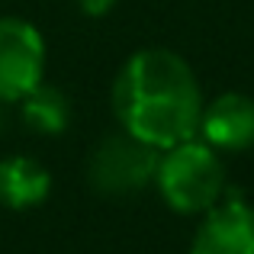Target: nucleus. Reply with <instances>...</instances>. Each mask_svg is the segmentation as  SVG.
<instances>
[{"label": "nucleus", "mask_w": 254, "mask_h": 254, "mask_svg": "<svg viewBox=\"0 0 254 254\" xmlns=\"http://www.w3.org/2000/svg\"><path fill=\"white\" fill-rule=\"evenodd\" d=\"M0 106H3V103H0ZM0 129H3V113H0Z\"/></svg>", "instance_id": "obj_10"}, {"label": "nucleus", "mask_w": 254, "mask_h": 254, "mask_svg": "<svg viewBox=\"0 0 254 254\" xmlns=\"http://www.w3.org/2000/svg\"><path fill=\"white\" fill-rule=\"evenodd\" d=\"M19 113H23V123L29 132L36 135H62L71 126V100L62 87L55 84H39L19 100Z\"/></svg>", "instance_id": "obj_8"}, {"label": "nucleus", "mask_w": 254, "mask_h": 254, "mask_svg": "<svg viewBox=\"0 0 254 254\" xmlns=\"http://www.w3.org/2000/svg\"><path fill=\"white\" fill-rule=\"evenodd\" d=\"M77 10L90 19H103L116 10V0H77Z\"/></svg>", "instance_id": "obj_9"}, {"label": "nucleus", "mask_w": 254, "mask_h": 254, "mask_svg": "<svg viewBox=\"0 0 254 254\" xmlns=\"http://www.w3.org/2000/svg\"><path fill=\"white\" fill-rule=\"evenodd\" d=\"M155 190L177 216H203L229 193L222 155L203 138L164 148L155 171Z\"/></svg>", "instance_id": "obj_2"}, {"label": "nucleus", "mask_w": 254, "mask_h": 254, "mask_svg": "<svg viewBox=\"0 0 254 254\" xmlns=\"http://www.w3.org/2000/svg\"><path fill=\"white\" fill-rule=\"evenodd\" d=\"M190 254H254V206L225 193L199 216Z\"/></svg>", "instance_id": "obj_5"}, {"label": "nucleus", "mask_w": 254, "mask_h": 254, "mask_svg": "<svg viewBox=\"0 0 254 254\" xmlns=\"http://www.w3.org/2000/svg\"><path fill=\"white\" fill-rule=\"evenodd\" d=\"M161 151L138 142L135 135L119 129L106 135L87 158V184L106 199H129L155 187V171Z\"/></svg>", "instance_id": "obj_3"}, {"label": "nucleus", "mask_w": 254, "mask_h": 254, "mask_svg": "<svg viewBox=\"0 0 254 254\" xmlns=\"http://www.w3.org/2000/svg\"><path fill=\"white\" fill-rule=\"evenodd\" d=\"M110 103L119 129L164 151L196 138L206 100L187 58L161 45H148L119 64Z\"/></svg>", "instance_id": "obj_1"}, {"label": "nucleus", "mask_w": 254, "mask_h": 254, "mask_svg": "<svg viewBox=\"0 0 254 254\" xmlns=\"http://www.w3.org/2000/svg\"><path fill=\"white\" fill-rule=\"evenodd\" d=\"M45 81V39L29 19L0 16V103H19Z\"/></svg>", "instance_id": "obj_4"}, {"label": "nucleus", "mask_w": 254, "mask_h": 254, "mask_svg": "<svg viewBox=\"0 0 254 254\" xmlns=\"http://www.w3.org/2000/svg\"><path fill=\"white\" fill-rule=\"evenodd\" d=\"M52 193V174L29 155L0 158V206L13 212L36 209Z\"/></svg>", "instance_id": "obj_7"}, {"label": "nucleus", "mask_w": 254, "mask_h": 254, "mask_svg": "<svg viewBox=\"0 0 254 254\" xmlns=\"http://www.w3.org/2000/svg\"><path fill=\"white\" fill-rule=\"evenodd\" d=\"M196 138L219 155H242L254 148V100L242 90H225L206 100Z\"/></svg>", "instance_id": "obj_6"}]
</instances>
